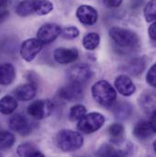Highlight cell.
<instances>
[{
  "label": "cell",
  "mask_w": 156,
  "mask_h": 157,
  "mask_svg": "<svg viewBox=\"0 0 156 157\" xmlns=\"http://www.w3.org/2000/svg\"><path fill=\"white\" fill-rule=\"evenodd\" d=\"M91 93L94 100L103 107L111 108L116 101V90L106 80L95 82L91 88Z\"/></svg>",
  "instance_id": "1"
},
{
  "label": "cell",
  "mask_w": 156,
  "mask_h": 157,
  "mask_svg": "<svg viewBox=\"0 0 156 157\" xmlns=\"http://www.w3.org/2000/svg\"><path fill=\"white\" fill-rule=\"evenodd\" d=\"M109 35L118 48L123 50H132L139 47L140 39L138 35L130 30L120 27H112L109 30Z\"/></svg>",
  "instance_id": "2"
},
{
  "label": "cell",
  "mask_w": 156,
  "mask_h": 157,
  "mask_svg": "<svg viewBox=\"0 0 156 157\" xmlns=\"http://www.w3.org/2000/svg\"><path fill=\"white\" fill-rule=\"evenodd\" d=\"M56 144L61 151L65 153H70L77 151L82 147L84 139L78 132L71 130H62L57 134Z\"/></svg>",
  "instance_id": "3"
},
{
  "label": "cell",
  "mask_w": 156,
  "mask_h": 157,
  "mask_svg": "<svg viewBox=\"0 0 156 157\" xmlns=\"http://www.w3.org/2000/svg\"><path fill=\"white\" fill-rule=\"evenodd\" d=\"M105 122V117L100 113L85 114L78 122V130L83 133H92L99 131Z\"/></svg>",
  "instance_id": "4"
},
{
  "label": "cell",
  "mask_w": 156,
  "mask_h": 157,
  "mask_svg": "<svg viewBox=\"0 0 156 157\" xmlns=\"http://www.w3.org/2000/svg\"><path fill=\"white\" fill-rule=\"evenodd\" d=\"M54 110V104L49 100H38L31 102L28 107V113L36 120L48 117Z\"/></svg>",
  "instance_id": "5"
},
{
  "label": "cell",
  "mask_w": 156,
  "mask_h": 157,
  "mask_svg": "<svg viewBox=\"0 0 156 157\" xmlns=\"http://www.w3.org/2000/svg\"><path fill=\"white\" fill-rule=\"evenodd\" d=\"M150 117L151 120L140 121L134 125L132 133L138 140H147L155 133V113Z\"/></svg>",
  "instance_id": "6"
},
{
  "label": "cell",
  "mask_w": 156,
  "mask_h": 157,
  "mask_svg": "<svg viewBox=\"0 0 156 157\" xmlns=\"http://www.w3.org/2000/svg\"><path fill=\"white\" fill-rule=\"evenodd\" d=\"M44 44L38 39H29L23 41L20 47V55L27 62H31L41 51Z\"/></svg>",
  "instance_id": "7"
},
{
  "label": "cell",
  "mask_w": 156,
  "mask_h": 157,
  "mask_svg": "<svg viewBox=\"0 0 156 157\" xmlns=\"http://www.w3.org/2000/svg\"><path fill=\"white\" fill-rule=\"evenodd\" d=\"M92 74L91 68L87 64H77L67 71V76L70 81H74L79 84L87 82L92 77Z\"/></svg>",
  "instance_id": "8"
},
{
  "label": "cell",
  "mask_w": 156,
  "mask_h": 157,
  "mask_svg": "<svg viewBox=\"0 0 156 157\" xmlns=\"http://www.w3.org/2000/svg\"><path fill=\"white\" fill-rule=\"evenodd\" d=\"M61 33V28L55 23H47L39 28L37 32V39L43 44L53 42Z\"/></svg>",
  "instance_id": "9"
},
{
  "label": "cell",
  "mask_w": 156,
  "mask_h": 157,
  "mask_svg": "<svg viewBox=\"0 0 156 157\" xmlns=\"http://www.w3.org/2000/svg\"><path fill=\"white\" fill-rule=\"evenodd\" d=\"M120 143H112L108 144H103L97 152V157H127L131 152L130 146L126 145L124 147H119Z\"/></svg>",
  "instance_id": "10"
},
{
  "label": "cell",
  "mask_w": 156,
  "mask_h": 157,
  "mask_svg": "<svg viewBox=\"0 0 156 157\" xmlns=\"http://www.w3.org/2000/svg\"><path fill=\"white\" fill-rule=\"evenodd\" d=\"M8 125L10 130L22 136H27L32 132V127L29 121L24 115L20 113H16L12 115L9 119Z\"/></svg>",
  "instance_id": "11"
},
{
  "label": "cell",
  "mask_w": 156,
  "mask_h": 157,
  "mask_svg": "<svg viewBox=\"0 0 156 157\" xmlns=\"http://www.w3.org/2000/svg\"><path fill=\"white\" fill-rule=\"evenodd\" d=\"M59 95L61 99L69 101H75L80 100L83 96V89L81 84L70 81L69 84L61 87L59 90Z\"/></svg>",
  "instance_id": "12"
},
{
  "label": "cell",
  "mask_w": 156,
  "mask_h": 157,
  "mask_svg": "<svg viewBox=\"0 0 156 157\" xmlns=\"http://www.w3.org/2000/svg\"><path fill=\"white\" fill-rule=\"evenodd\" d=\"M78 21L86 26H92L98 21V11L89 5L79 6L76 11Z\"/></svg>",
  "instance_id": "13"
},
{
  "label": "cell",
  "mask_w": 156,
  "mask_h": 157,
  "mask_svg": "<svg viewBox=\"0 0 156 157\" xmlns=\"http://www.w3.org/2000/svg\"><path fill=\"white\" fill-rule=\"evenodd\" d=\"M53 57L59 64L66 65L74 62L78 59V51L76 48H58L55 49Z\"/></svg>",
  "instance_id": "14"
},
{
  "label": "cell",
  "mask_w": 156,
  "mask_h": 157,
  "mask_svg": "<svg viewBox=\"0 0 156 157\" xmlns=\"http://www.w3.org/2000/svg\"><path fill=\"white\" fill-rule=\"evenodd\" d=\"M38 87L34 82H29L26 84L19 85L14 90V97L17 101H31L37 93Z\"/></svg>",
  "instance_id": "15"
},
{
  "label": "cell",
  "mask_w": 156,
  "mask_h": 157,
  "mask_svg": "<svg viewBox=\"0 0 156 157\" xmlns=\"http://www.w3.org/2000/svg\"><path fill=\"white\" fill-rule=\"evenodd\" d=\"M114 86L117 91L122 96L129 97L131 96L136 91V87L132 82L131 78H130L127 75H120L115 78Z\"/></svg>",
  "instance_id": "16"
},
{
  "label": "cell",
  "mask_w": 156,
  "mask_h": 157,
  "mask_svg": "<svg viewBox=\"0 0 156 157\" xmlns=\"http://www.w3.org/2000/svg\"><path fill=\"white\" fill-rule=\"evenodd\" d=\"M140 105L145 113L152 115L155 113V95L152 91H145L140 97Z\"/></svg>",
  "instance_id": "17"
},
{
  "label": "cell",
  "mask_w": 156,
  "mask_h": 157,
  "mask_svg": "<svg viewBox=\"0 0 156 157\" xmlns=\"http://www.w3.org/2000/svg\"><path fill=\"white\" fill-rule=\"evenodd\" d=\"M16 69L10 63H4L0 65V85L7 86L11 84L16 78Z\"/></svg>",
  "instance_id": "18"
},
{
  "label": "cell",
  "mask_w": 156,
  "mask_h": 157,
  "mask_svg": "<svg viewBox=\"0 0 156 157\" xmlns=\"http://www.w3.org/2000/svg\"><path fill=\"white\" fill-rule=\"evenodd\" d=\"M146 66V60L143 58H137L131 59L124 67V71L132 76H138L144 71Z\"/></svg>",
  "instance_id": "19"
},
{
  "label": "cell",
  "mask_w": 156,
  "mask_h": 157,
  "mask_svg": "<svg viewBox=\"0 0 156 157\" xmlns=\"http://www.w3.org/2000/svg\"><path fill=\"white\" fill-rule=\"evenodd\" d=\"M17 100L11 95H6L0 100V113L4 115L13 113L17 108Z\"/></svg>",
  "instance_id": "20"
},
{
  "label": "cell",
  "mask_w": 156,
  "mask_h": 157,
  "mask_svg": "<svg viewBox=\"0 0 156 157\" xmlns=\"http://www.w3.org/2000/svg\"><path fill=\"white\" fill-rule=\"evenodd\" d=\"M112 107L114 116L119 120H126L132 113V106L129 102H118L116 104H113Z\"/></svg>",
  "instance_id": "21"
},
{
  "label": "cell",
  "mask_w": 156,
  "mask_h": 157,
  "mask_svg": "<svg viewBox=\"0 0 156 157\" xmlns=\"http://www.w3.org/2000/svg\"><path fill=\"white\" fill-rule=\"evenodd\" d=\"M36 0H23L16 7V13L19 17H29L35 13Z\"/></svg>",
  "instance_id": "22"
},
{
  "label": "cell",
  "mask_w": 156,
  "mask_h": 157,
  "mask_svg": "<svg viewBox=\"0 0 156 157\" xmlns=\"http://www.w3.org/2000/svg\"><path fill=\"white\" fill-rule=\"evenodd\" d=\"M100 42H101L100 35L95 32H90L84 36L82 39V46L87 50H94L99 47Z\"/></svg>",
  "instance_id": "23"
},
{
  "label": "cell",
  "mask_w": 156,
  "mask_h": 157,
  "mask_svg": "<svg viewBox=\"0 0 156 157\" xmlns=\"http://www.w3.org/2000/svg\"><path fill=\"white\" fill-rule=\"evenodd\" d=\"M109 134L112 138V143H120L123 141L124 127L122 124L115 122L109 127Z\"/></svg>",
  "instance_id": "24"
},
{
  "label": "cell",
  "mask_w": 156,
  "mask_h": 157,
  "mask_svg": "<svg viewBox=\"0 0 156 157\" xmlns=\"http://www.w3.org/2000/svg\"><path fill=\"white\" fill-rule=\"evenodd\" d=\"M16 142L15 135L7 131L0 132V150H6L11 148Z\"/></svg>",
  "instance_id": "25"
},
{
  "label": "cell",
  "mask_w": 156,
  "mask_h": 157,
  "mask_svg": "<svg viewBox=\"0 0 156 157\" xmlns=\"http://www.w3.org/2000/svg\"><path fill=\"white\" fill-rule=\"evenodd\" d=\"M53 4L48 0H36L35 14L39 16H46L53 10Z\"/></svg>",
  "instance_id": "26"
},
{
  "label": "cell",
  "mask_w": 156,
  "mask_h": 157,
  "mask_svg": "<svg viewBox=\"0 0 156 157\" xmlns=\"http://www.w3.org/2000/svg\"><path fill=\"white\" fill-rule=\"evenodd\" d=\"M143 15L146 22L153 23L156 20V1L150 0L143 9Z\"/></svg>",
  "instance_id": "27"
},
{
  "label": "cell",
  "mask_w": 156,
  "mask_h": 157,
  "mask_svg": "<svg viewBox=\"0 0 156 157\" xmlns=\"http://www.w3.org/2000/svg\"><path fill=\"white\" fill-rule=\"evenodd\" d=\"M87 113V109L84 105L81 104H76L74 106H72L70 110V114L69 117L70 120L72 121H79L81 118L83 117Z\"/></svg>",
  "instance_id": "28"
},
{
  "label": "cell",
  "mask_w": 156,
  "mask_h": 157,
  "mask_svg": "<svg viewBox=\"0 0 156 157\" xmlns=\"http://www.w3.org/2000/svg\"><path fill=\"white\" fill-rule=\"evenodd\" d=\"M60 35L63 39H74L78 37L79 30L78 29V28H76L74 26H70V27H66L63 29H61Z\"/></svg>",
  "instance_id": "29"
},
{
  "label": "cell",
  "mask_w": 156,
  "mask_h": 157,
  "mask_svg": "<svg viewBox=\"0 0 156 157\" xmlns=\"http://www.w3.org/2000/svg\"><path fill=\"white\" fill-rule=\"evenodd\" d=\"M35 148H37V146L34 144L31 143H25V144H21L17 149V153L20 157H25L27 155H29L32 150H34Z\"/></svg>",
  "instance_id": "30"
},
{
  "label": "cell",
  "mask_w": 156,
  "mask_h": 157,
  "mask_svg": "<svg viewBox=\"0 0 156 157\" xmlns=\"http://www.w3.org/2000/svg\"><path fill=\"white\" fill-rule=\"evenodd\" d=\"M146 82L154 88L156 86V64H154L149 69L146 74Z\"/></svg>",
  "instance_id": "31"
},
{
  "label": "cell",
  "mask_w": 156,
  "mask_h": 157,
  "mask_svg": "<svg viewBox=\"0 0 156 157\" xmlns=\"http://www.w3.org/2000/svg\"><path fill=\"white\" fill-rule=\"evenodd\" d=\"M103 3L107 7L115 8V7H119L121 5L122 0H103Z\"/></svg>",
  "instance_id": "32"
},
{
  "label": "cell",
  "mask_w": 156,
  "mask_h": 157,
  "mask_svg": "<svg viewBox=\"0 0 156 157\" xmlns=\"http://www.w3.org/2000/svg\"><path fill=\"white\" fill-rule=\"evenodd\" d=\"M149 37L153 41H156V22H153L148 29Z\"/></svg>",
  "instance_id": "33"
},
{
  "label": "cell",
  "mask_w": 156,
  "mask_h": 157,
  "mask_svg": "<svg viewBox=\"0 0 156 157\" xmlns=\"http://www.w3.org/2000/svg\"><path fill=\"white\" fill-rule=\"evenodd\" d=\"M25 157H45L44 155L39 151L38 148H35L34 150H32L29 155H27Z\"/></svg>",
  "instance_id": "34"
},
{
  "label": "cell",
  "mask_w": 156,
  "mask_h": 157,
  "mask_svg": "<svg viewBox=\"0 0 156 157\" xmlns=\"http://www.w3.org/2000/svg\"><path fill=\"white\" fill-rule=\"evenodd\" d=\"M8 17H9V11H7V10H0V24L3 23L4 21H6Z\"/></svg>",
  "instance_id": "35"
},
{
  "label": "cell",
  "mask_w": 156,
  "mask_h": 157,
  "mask_svg": "<svg viewBox=\"0 0 156 157\" xmlns=\"http://www.w3.org/2000/svg\"><path fill=\"white\" fill-rule=\"evenodd\" d=\"M10 0H0V7L2 6H6L8 3H9Z\"/></svg>",
  "instance_id": "36"
},
{
  "label": "cell",
  "mask_w": 156,
  "mask_h": 157,
  "mask_svg": "<svg viewBox=\"0 0 156 157\" xmlns=\"http://www.w3.org/2000/svg\"><path fill=\"white\" fill-rule=\"evenodd\" d=\"M0 157H3V155L1 154V152H0Z\"/></svg>",
  "instance_id": "37"
}]
</instances>
